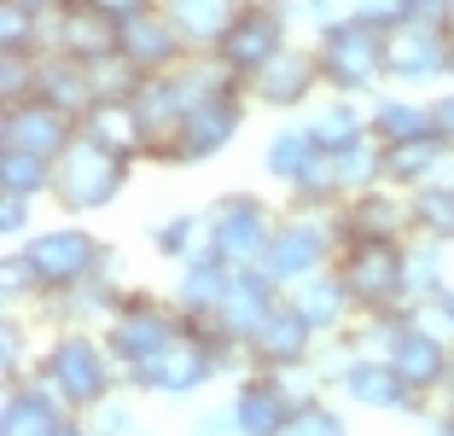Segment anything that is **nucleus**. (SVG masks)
Here are the masks:
<instances>
[{
    "mask_svg": "<svg viewBox=\"0 0 454 436\" xmlns=\"http://www.w3.org/2000/svg\"><path fill=\"white\" fill-rule=\"evenodd\" d=\"M94 12H106V18H117V24H129L134 12H146V6H158V0H88Z\"/></svg>",
    "mask_w": 454,
    "mask_h": 436,
    "instance_id": "obj_38",
    "label": "nucleus"
},
{
    "mask_svg": "<svg viewBox=\"0 0 454 436\" xmlns=\"http://www.w3.org/2000/svg\"><path fill=\"white\" fill-rule=\"evenodd\" d=\"M315 338H321V331L309 326V320L297 315L292 303H280L274 315L262 320V326L251 331V338H245V344H251V355L262 361V367L297 372V367H309V361H315Z\"/></svg>",
    "mask_w": 454,
    "mask_h": 436,
    "instance_id": "obj_14",
    "label": "nucleus"
},
{
    "mask_svg": "<svg viewBox=\"0 0 454 436\" xmlns=\"http://www.w3.org/2000/svg\"><path fill=\"white\" fill-rule=\"evenodd\" d=\"M18 361H24V331H18V320H6V378L18 384Z\"/></svg>",
    "mask_w": 454,
    "mask_h": 436,
    "instance_id": "obj_41",
    "label": "nucleus"
},
{
    "mask_svg": "<svg viewBox=\"0 0 454 436\" xmlns=\"http://www.w3.org/2000/svg\"><path fill=\"white\" fill-rule=\"evenodd\" d=\"M408 227H414V199L396 192L390 181H379L367 192H356V204L344 210L338 233L344 238H408Z\"/></svg>",
    "mask_w": 454,
    "mask_h": 436,
    "instance_id": "obj_17",
    "label": "nucleus"
},
{
    "mask_svg": "<svg viewBox=\"0 0 454 436\" xmlns=\"http://www.w3.org/2000/svg\"><path fill=\"white\" fill-rule=\"evenodd\" d=\"M454 145L442 140V134H419V140H396L385 145V181L390 186H426L442 175V163H449Z\"/></svg>",
    "mask_w": 454,
    "mask_h": 436,
    "instance_id": "obj_24",
    "label": "nucleus"
},
{
    "mask_svg": "<svg viewBox=\"0 0 454 436\" xmlns=\"http://www.w3.org/2000/svg\"><path fill=\"white\" fill-rule=\"evenodd\" d=\"M408 18H414V24H437V29H449L454 0H408Z\"/></svg>",
    "mask_w": 454,
    "mask_h": 436,
    "instance_id": "obj_35",
    "label": "nucleus"
},
{
    "mask_svg": "<svg viewBox=\"0 0 454 436\" xmlns=\"http://www.w3.org/2000/svg\"><path fill=\"white\" fill-rule=\"evenodd\" d=\"M292 413H297L292 384H286V372H274V367H256L251 378L239 384V396H233L239 436H280Z\"/></svg>",
    "mask_w": 454,
    "mask_h": 436,
    "instance_id": "obj_12",
    "label": "nucleus"
},
{
    "mask_svg": "<svg viewBox=\"0 0 454 436\" xmlns=\"http://www.w3.org/2000/svg\"><path fill=\"white\" fill-rule=\"evenodd\" d=\"M122 53L146 70V76H158V70H175L192 53V41L175 29V18L163 12V0H158V6H146V12H134L122 24Z\"/></svg>",
    "mask_w": 454,
    "mask_h": 436,
    "instance_id": "obj_13",
    "label": "nucleus"
},
{
    "mask_svg": "<svg viewBox=\"0 0 454 436\" xmlns=\"http://www.w3.org/2000/svg\"><path fill=\"white\" fill-rule=\"evenodd\" d=\"M181 331H187V315H181V308H163V303H152V297H129V303L106 320V349L134 372V367H146V361H158Z\"/></svg>",
    "mask_w": 454,
    "mask_h": 436,
    "instance_id": "obj_6",
    "label": "nucleus"
},
{
    "mask_svg": "<svg viewBox=\"0 0 454 436\" xmlns=\"http://www.w3.org/2000/svg\"><path fill=\"white\" fill-rule=\"evenodd\" d=\"M442 436H454V408H449V419H442Z\"/></svg>",
    "mask_w": 454,
    "mask_h": 436,
    "instance_id": "obj_46",
    "label": "nucleus"
},
{
    "mask_svg": "<svg viewBox=\"0 0 454 436\" xmlns=\"http://www.w3.org/2000/svg\"><path fill=\"white\" fill-rule=\"evenodd\" d=\"M379 344H385L390 367L408 378V390H419V396H426V390H442V378H449V367H454L449 344L431 331V320L419 315V308H408L402 320H379Z\"/></svg>",
    "mask_w": 454,
    "mask_h": 436,
    "instance_id": "obj_7",
    "label": "nucleus"
},
{
    "mask_svg": "<svg viewBox=\"0 0 454 436\" xmlns=\"http://www.w3.org/2000/svg\"><path fill=\"white\" fill-rule=\"evenodd\" d=\"M82 134V122L70 111H59L53 99H24V105H6V145L18 152H41V158H59L70 140Z\"/></svg>",
    "mask_w": 454,
    "mask_h": 436,
    "instance_id": "obj_15",
    "label": "nucleus"
},
{
    "mask_svg": "<svg viewBox=\"0 0 454 436\" xmlns=\"http://www.w3.org/2000/svg\"><path fill=\"white\" fill-rule=\"evenodd\" d=\"M286 303H292L315 331H338L344 315L356 308V297H349L344 274H303V279H292V297H286Z\"/></svg>",
    "mask_w": 454,
    "mask_h": 436,
    "instance_id": "obj_21",
    "label": "nucleus"
},
{
    "mask_svg": "<svg viewBox=\"0 0 454 436\" xmlns=\"http://www.w3.org/2000/svg\"><path fill=\"white\" fill-rule=\"evenodd\" d=\"M53 53H70V58H106V53H122V24L106 12H94L88 0H70L53 12Z\"/></svg>",
    "mask_w": 454,
    "mask_h": 436,
    "instance_id": "obj_18",
    "label": "nucleus"
},
{
    "mask_svg": "<svg viewBox=\"0 0 454 436\" xmlns=\"http://www.w3.org/2000/svg\"><path fill=\"white\" fill-rule=\"evenodd\" d=\"M18 6H29V12H59V6H70V0H18Z\"/></svg>",
    "mask_w": 454,
    "mask_h": 436,
    "instance_id": "obj_43",
    "label": "nucleus"
},
{
    "mask_svg": "<svg viewBox=\"0 0 454 436\" xmlns=\"http://www.w3.org/2000/svg\"><path fill=\"white\" fill-rule=\"evenodd\" d=\"M338 384H344L361 408H414V401H419V390H408V378L390 367V355H379V361L356 355Z\"/></svg>",
    "mask_w": 454,
    "mask_h": 436,
    "instance_id": "obj_20",
    "label": "nucleus"
},
{
    "mask_svg": "<svg viewBox=\"0 0 454 436\" xmlns=\"http://www.w3.org/2000/svg\"><path fill=\"white\" fill-rule=\"evenodd\" d=\"M111 349L94 344V338H82V331H65L53 338V349L41 355V384L65 401L70 413H94L99 401L111 396Z\"/></svg>",
    "mask_w": 454,
    "mask_h": 436,
    "instance_id": "obj_1",
    "label": "nucleus"
},
{
    "mask_svg": "<svg viewBox=\"0 0 454 436\" xmlns=\"http://www.w3.org/2000/svg\"><path fill=\"white\" fill-rule=\"evenodd\" d=\"M431 128H437V134H442V140H449V145H454V93H442L437 105H431Z\"/></svg>",
    "mask_w": 454,
    "mask_h": 436,
    "instance_id": "obj_40",
    "label": "nucleus"
},
{
    "mask_svg": "<svg viewBox=\"0 0 454 436\" xmlns=\"http://www.w3.org/2000/svg\"><path fill=\"white\" fill-rule=\"evenodd\" d=\"M449 29H454V18H449Z\"/></svg>",
    "mask_w": 454,
    "mask_h": 436,
    "instance_id": "obj_48",
    "label": "nucleus"
},
{
    "mask_svg": "<svg viewBox=\"0 0 454 436\" xmlns=\"http://www.w3.org/2000/svg\"><path fill=\"white\" fill-rule=\"evenodd\" d=\"M385 76L396 82H431L449 76V29L437 24H396L385 29Z\"/></svg>",
    "mask_w": 454,
    "mask_h": 436,
    "instance_id": "obj_10",
    "label": "nucleus"
},
{
    "mask_svg": "<svg viewBox=\"0 0 454 436\" xmlns=\"http://www.w3.org/2000/svg\"><path fill=\"white\" fill-rule=\"evenodd\" d=\"M292 18H303V24H315V29H333V24H338L333 0H297V6H292Z\"/></svg>",
    "mask_w": 454,
    "mask_h": 436,
    "instance_id": "obj_36",
    "label": "nucleus"
},
{
    "mask_svg": "<svg viewBox=\"0 0 454 436\" xmlns=\"http://www.w3.org/2000/svg\"><path fill=\"white\" fill-rule=\"evenodd\" d=\"M442 390H449V401H454V367H449V378H442Z\"/></svg>",
    "mask_w": 454,
    "mask_h": 436,
    "instance_id": "obj_45",
    "label": "nucleus"
},
{
    "mask_svg": "<svg viewBox=\"0 0 454 436\" xmlns=\"http://www.w3.org/2000/svg\"><path fill=\"white\" fill-rule=\"evenodd\" d=\"M315 53H321L326 88L356 99V93H373L379 76H385V29L367 24L361 12H349V18H338L333 29H321Z\"/></svg>",
    "mask_w": 454,
    "mask_h": 436,
    "instance_id": "obj_2",
    "label": "nucleus"
},
{
    "mask_svg": "<svg viewBox=\"0 0 454 436\" xmlns=\"http://www.w3.org/2000/svg\"><path fill=\"white\" fill-rule=\"evenodd\" d=\"M29 268H35V285L41 291H65L76 279L99 274L106 268V251L94 245V233H76V227H53V233H35L24 245Z\"/></svg>",
    "mask_w": 454,
    "mask_h": 436,
    "instance_id": "obj_9",
    "label": "nucleus"
},
{
    "mask_svg": "<svg viewBox=\"0 0 454 436\" xmlns=\"http://www.w3.org/2000/svg\"><path fill=\"white\" fill-rule=\"evenodd\" d=\"M315 152H321V145H315V134H309V128H286V134H274V140H268L262 169L274 175V181L297 186V181H303V169L315 163Z\"/></svg>",
    "mask_w": 454,
    "mask_h": 436,
    "instance_id": "obj_28",
    "label": "nucleus"
},
{
    "mask_svg": "<svg viewBox=\"0 0 454 436\" xmlns=\"http://www.w3.org/2000/svg\"><path fill=\"white\" fill-rule=\"evenodd\" d=\"M286 29H292V6H280V0H245V12L227 24V35L215 41L210 53L239 82H251L256 70L286 47Z\"/></svg>",
    "mask_w": 454,
    "mask_h": 436,
    "instance_id": "obj_5",
    "label": "nucleus"
},
{
    "mask_svg": "<svg viewBox=\"0 0 454 436\" xmlns=\"http://www.w3.org/2000/svg\"><path fill=\"white\" fill-rule=\"evenodd\" d=\"M53 436H94V424H76V419H65V424H59Z\"/></svg>",
    "mask_w": 454,
    "mask_h": 436,
    "instance_id": "obj_44",
    "label": "nucleus"
},
{
    "mask_svg": "<svg viewBox=\"0 0 454 436\" xmlns=\"http://www.w3.org/2000/svg\"><path fill=\"white\" fill-rule=\"evenodd\" d=\"M65 419H70V408L47 390V384H12V396H6V419H0V436H53Z\"/></svg>",
    "mask_w": 454,
    "mask_h": 436,
    "instance_id": "obj_22",
    "label": "nucleus"
},
{
    "mask_svg": "<svg viewBox=\"0 0 454 436\" xmlns=\"http://www.w3.org/2000/svg\"><path fill=\"white\" fill-rule=\"evenodd\" d=\"M321 82H326L321 76V53H315V47H292V41H286L280 53L268 58V65L256 70L245 88H251L256 99H268V105H303Z\"/></svg>",
    "mask_w": 454,
    "mask_h": 436,
    "instance_id": "obj_16",
    "label": "nucleus"
},
{
    "mask_svg": "<svg viewBox=\"0 0 454 436\" xmlns=\"http://www.w3.org/2000/svg\"><path fill=\"white\" fill-rule=\"evenodd\" d=\"M408 199H414V233L449 245L454 238V186L449 181H426V186H414Z\"/></svg>",
    "mask_w": 454,
    "mask_h": 436,
    "instance_id": "obj_31",
    "label": "nucleus"
},
{
    "mask_svg": "<svg viewBox=\"0 0 454 436\" xmlns=\"http://www.w3.org/2000/svg\"><path fill=\"white\" fill-rule=\"evenodd\" d=\"M449 76H454V29H449Z\"/></svg>",
    "mask_w": 454,
    "mask_h": 436,
    "instance_id": "obj_47",
    "label": "nucleus"
},
{
    "mask_svg": "<svg viewBox=\"0 0 454 436\" xmlns=\"http://www.w3.org/2000/svg\"><path fill=\"white\" fill-rule=\"evenodd\" d=\"M356 12L379 29H396V24H408V0H361Z\"/></svg>",
    "mask_w": 454,
    "mask_h": 436,
    "instance_id": "obj_34",
    "label": "nucleus"
},
{
    "mask_svg": "<svg viewBox=\"0 0 454 436\" xmlns=\"http://www.w3.org/2000/svg\"><path fill=\"white\" fill-rule=\"evenodd\" d=\"M367 128H373V122L361 117V105L349 99V93H338L333 105H321L315 117H309V134H315V145H326V152H344V145L361 140Z\"/></svg>",
    "mask_w": 454,
    "mask_h": 436,
    "instance_id": "obj_27",
    "label": "nucleus"
},
{
    "mask_svg": "<svg viewBox=\"0 0 454 436\" xmlns=\"http://www.w3.org/2000/svg\"><path fill=\"white\" fill-rule=\"evenodd\" d=\"M192 436H239V419H233V408H222V413H204V419L192 424Z\"/></svg>",
    "mask_w": 454,
    "mask_h": 436,
    "instance_id": "obj_37",
    "label": "nucleus"
},
{
    "mask_svg": "<svg viewBox=\"0 0 454 436\" xmlns=\"http://www.w3.org/2000/svg\"><path fill=\"white\" fill-rule=\"evenodd\" d=\"M333 163H338V186H344V192H367V186L385 181V140L367 128L361 140H349L344 152H333Z\"/></svg>",
    "mask_w": 454,
    "mask_h": 436,
    "instance_id": "obj_26",
    "label": "nucleus"
},
{
    "mask_svg": "<svg viewBox=\"0 0 454 436\" xmlns=\"http://www.w3.org/2000/svg\"><path fill=\"white\" fill-rule=\"evenodd\" d=\"M129 169H134V158H122V152H111V145L76 134V140L53 158V186H59V199H65V210H106V204L122 192Z\"/></svg>",
    "mask_w": 454,
    "mask_h": 436,
    "instance_id": "obj_3",
    "label": "nucleus"
},
{
    "mask_svg": "<svg viewBox=\"0 0 454 436\" xmlns=\"http://www.w3.org/2000/svg\"><path fill=\"white\" fill-rule=\"evenodd\" d=\"M210 233H215V251L233 268H251V262H262L268 238H274V215L256 199H222L210 210Z\"/></svg>",
    "mask_w": 454,
    "mask_h": 436,
    "instance_id": "obj_11",
    "label": "nucleus"
},
{
    "mask_svg": "<svg viewBox=\"0 0 454 436\" xmlns=\"http://www.w3.org/2000/svg\"><path fill=\"white\" fill-rule=\"evenodd\" d=\"M233 93L239 88H222V93H210L204 105H192L187 122L175 128V140H158L152 152H158L163 163H204V158H215V152H227L233 134H239V122H245V105Z\"/></svg>",
    "mask_w": 454,
    "mask_h": 436,
    "instance_id": "obj_8",
    "label": "nucleus"
},
{
    "mask_svg": "<svg viewBox=\"0 0 454 436\" xmlns=\"http://www.w3.org/2000/svg\"><path fill=\"white\" fill-rule=\"evenodd\" d=\"M338 274L361 308H402L408 303V238H344Z\"/></svg>",
    "mask_w": 454,
    "mask_h": 436,
    "instance_id": "obj_4",
    "label": "nucleus"
},
{
    "mask_svg": "<svg viewBox=\"0 0 454 436\" xmlns=\"http://www.w3.org/2000/svg\"><path fill=\"white\" fill-rule=\"evenodd\" d=\"M82 134L99 145H111V152H122V158H134V152H146L152 134L146 122H140V111H134V99H94V111L82 117Z\"/></svg>",
    "mask_w": 454,
    "mask_h": 436,
    "instance_id": "obj_23",
    "label": "nucleus"
},
{
    "mask_svg": "<svg viewBox=\"0 0 454 436\" xmlns=\"http://www.w3.org/2000/svg\"><path fill=\"white\" fill-rule=\"evenodd\" d=\"M280 436H349V424L333 408H321V401H297V413L286 419Z\"/></svg>",
    "mask_w": 454,
    "mask_h": 436,
    "instance_id": "obj_32",
    "label": "nucleus"
},
{
    "mask_svg": "<svg viewBox=\"0 0 454 436\" xmlns=\"http://www.w3.org/2000/svg\"><path fill=\"white\" fill-rule=\"evenodd\" d=\"M431 308H437V315H442V320H449V326H454V291H449V285H442L437 297H431Z\"/></svg>",
    "mask_w": 454,
    "mask_h": 436,
    "instance_id": "obj_42",
    "label": "nucleus"
},
{
    "mask_svg": "<svg viewBox=\"0 0 454 436\" xmlns=\"http://www.w3.org/2000/svg\"><path fill=\"white\" fill-rule=\"evenodd\" d=\"M367 122H373V134L385 145L419 140V134H437V128H431V105H419V99H379Z\"/></svg>",
    "mask_w": 454,
    "mask_h": 436,
    "instance_id": "obj_30",
    "label": "nucleus"
},
{
    "mask_svg": "<svg viewBox=\"0 0 454 436\" xmlns=\"http://www.w3.org/2000/svg\"><path fill=\"white\" fill-rule=\"evenodd\" d=\"M29 199H12V192H6V204H0V227H6V238H18L24 233V222H29V210H24Z\"/></svg>",
    "mask_w": 454,
    "mask_h": 436,
    "instance_id": "obj_39",
    "label": "nucleus"
},
{
    "mask_svg": "<svg viewBox=\"0 0 454 436\" xmlns=\"http://www.w3.org/2000/svg\"><path fill=\"white\" fill-rule=\"evenodd\" d=\"M99 419H94V436H122V431H134V413H129V401H99Z\"/></svg>",
    "mask_w": 454,
    "mask_h": 436,
    "instance_id": "obj_33",
    "label": "nucleus"
},
{
    "mask_svg": "<svg viewBox=\"0 0 454 436\" xmlns=\"http://www.w3.org/2000/svg\"><path fill=\"white\" fill-rule=\"evenodd\" d=\"M53 186V158H41V152H18L6 145L0 152V192H12V199H35Z\"/></svg>",
    "mask_w": 454,
    "mask_h": 436,
    "instance_id": "obj_29",
    "label": "nucleus"
},
{
    "mask_svg": "<svg viewBox=\"0 0 454 436\" xmlns=\"http://www.w3.org/2000/svg\"><path fill=\"white\" fill-rule=\"evenodd\" d=\"M163 12L175 18V29L192 47H215L227 35V24L245 12V0H163Z\"/></svg>",
    "mask_w": 454,
    "mask_h": 436,
    "instance_id": "obj_25",
    "label": "nucleus"
},
{
    "mask_svg": "<svg viewBox=\"0 0 454 436\" xmlns=\"http://www.w3.org/2000/svg\"><path fill=\"white\" fill-rule=\"evenodd\" d=\"M326 251H333V238H326L321 222H286V227H274V238H268V251L256 268H268L280 285H292V279L315 274L326 262Z\"/></svg>",
    "mask_w": 454,
    "mask_h": 436,
    "instance_id": "obj_19",
    "label": "nucleus"
}]
</instances>
